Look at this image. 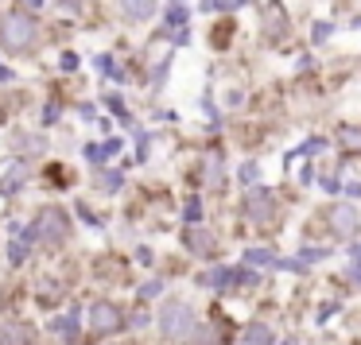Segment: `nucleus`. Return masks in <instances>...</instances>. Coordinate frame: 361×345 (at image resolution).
Here are the masks:
<instances>
[{
    "label": "nucleus",
    "instance_id": "obj_1",
    "mask_svg": "<svg viewBox=\"0 0 361 345\" xmlns=\"http://www.w3.org/2000/svg\"><path fill=\"white\" fill-rule=\"evenodd\" d=\"M159 330H164V337H171V341H183L187 334H195V310H190V303H183V299L164 303V310H159Z\"/></svg>",
    "mask_w": 361,
    "mask_h": 345
},
{
    "label": "nucleus",
    "instance_id": "obj_2",
    "mask_svg": "<svg viewBox=\"0 0 361 345\" xmlns=\"http://www.w3.org/2000/svg\"><path fill=\"white\" fill-rule=\"evenodd\" d=\"M35 35H39V27H35V20L27 16V12H12V16L0 24V39L12 51H27L35 43Z\"/></svg>",
    "mask_w": 361,
    "mask_h": 345
},
{
    "label": "nucleus",
    "instance_id": "obj_3",
    "mask_svg": "<svg viewBox=\"0 0 361 345\" xmlns=\"http://www.w3.org/2000/svg\"><path fill=\"white\" fill-rule=\"evenodd\" d=\"M35 229H39V237H43L47 244H63L66 237H71L74 221H71V213L59 210V206H43L39 218H35Z\"/></svg>",
    "mask_w": 361,
    "mask_h": 345
},
{
    "label": "nucleus",
    "instance_id": "obj_4",
    "mask_svg": "<svg viewBox=\"0 0 361 345\" xmlns=\"http://www.w3.org/2000/svg\"><path fill=\"white\" fill-rule=\"evenodd\" d=\"M245 218L252 225H272L276 221V194L268 187H249L245 194Z\"/></svg>",
    "mask_w": 361,
    "mask_h": 345
},
{
    "label": "nucleus",
    "instance_id": "obj_5",
    "mask_svg": "<svg viewBox=\"0 0 361 345\" xmlns=\"http://www.w3.org/2000/svg\"><path fill=\"white\" fill-rule=\"evenodd\" d=\"M326 225H330V233H334L338 241H353V237H357V229H361V218H357V210H353V206H330Z\"/></svg>",
    "mask_w": 361,
    "mask_h": 345
},
{
    "label": "nucleus",
    "instance_id": "obj_6",
    "mask_svg": "<svg viewBox=\"0 0 361 345\" xmlns=\"http://www.w3.org/2000/svg\"><path fill=\"white\" fill-rule=\"evenodd\" d=\"M90 326H94V334H121L125 314H121L117 303H94L90 306Z\"/></svg>",
    "mask_w": 361,
    "mask_h": 345
},
{
    "label": "nucleus",
    "instance_id": "obj_7",
    "mask_svg": "<svg viewBox=\"0 0 361 345\" xmlns=\"http://www.w3.org/2000/svg\"><path fill=\"white\" fill-rule=\"evenodd\" d=\"M198 283L202 287H233V283H257V272H245V268H214V272H202L198 275Z\"/></svg>",
    "mask_w": 361,
    "mask_h": 345
},
{
    "label": "nucleus",
    "instance_id": "obj_8",
    "mask_svg": "<svg viewBox=\"0 0 361 345\" xmlns=\"http://www.w3.org/2000/svg\"><path fill=\"white\" fill-rule=\"evenodd\" d=\"M183 244H187V252H195V256H214V252H218L214 233H210V229H202V225H187Z\"/></svg>",
    "mask_w": 361,
    "mask_h": 345
},
{
    "label": "nucleus",
    "instance_id": "obj_9",
    "mask_svg": "<svg viewBox=\"0 0 361 345\" xmlns=\"http://www.w3.org/2000/svg\"><path fill=\"white\" fill-rule=\"evenodd\" d=\"M35 241H39V229H35V225L16 229V244H8V260H12V264H24V256L32 252Z\"/></svg>",
    "mask_w": 361,
    "mask_h": 345
},
{
    "label": "nucleus",
    "instance_id": "obj_10",
    "mask_svg": "<svg viewBox=\"0 0 361 345\" xmlns=\"http://www.w3.org/2000/svg\"><path fill=\"white\" fill-rule=\"evenodd\" d=\"M121 8H125L128 20H136V24H140V20L156 16V0H121Z\"/></svg>",
    "mask_w": 361,
    "mask_h": 345
},
{
    "label": "nucleus",
    "instance_id": "obj_11",
    "mask_svg": "<svg viewBox=\"0 0 361 345\" xmlns=\"http://www.w3.org/2000/svg\"><path fill=\"white\" fill-rule=\"evenodd\" d=\"M0 345H27L24 322H0Z\"/></svg>",
    "mask_w": 361,
    "mask_h": 345
},
{
    "label": "nucleus",
    "instance_id": "obj_12",
    "mask_svg": "<svg viewBox=\"0 0 361 345\" xmlns=\"http://www.w3.org/2000/svg\"><path fill=\"white\" fill-rule=\"evenodd\" d=\"M245 264L249 268H280V256L272 249H249L245 252Z\"/></svg>",
    "mask_w": 361,
    "mask_h": 345
},
{
    "label": "nucleus",
    "instance_id": "obj_13",
    "mask_svg": "<svg viewBox=\"0 0 361 345\" xmlns=\"http://www.w3.org/2000/svg\"><path fill=\"white\" fill-rule=\"evenodd\" d=\"M51 330H55V334H63V341L66 345H74V341H78V337H74V334H78V314H66V318H55V322H51Z\"/></svg>",
    "mask_w": 361,
    "mask_h": 345
},
{
    "label": "nucleus",
    "instance_id": "obj_14",
    "mask_svg": "<svg viewBox=\"0 0 361 345\" xmlns=\"http://www.w3.org/2000/svg\"><path fill=\"white\" fill-rule=\"evenodd\" d=\"M121 151V140H105V144H90L86 156L94 159V163H105V159H113Z\"/></svg>",
    "mask_w": 361,
    "mask_h": 345
},
{
    "label": "nucleus",
    "instance_id": "obj_15",
    "mask_svg": "<svg viewBox=\"0 0 361 345\" xmlns=\"http://www.w3.org/2000/svg\"><path fill=\"white\" fill-rule=\"evenodd\" d=\"M24 182H27V167H24V163H16L8 175H4V182H0V194H12V190H20Z\"/></svg>",
    "mask_w": 361,
    "mask_h": 345
},
{
    "label": "nucleus",
    "instance_id": "obj_16",
    "mask_svg": "<svg viewBox=\"0 0 361 345\" xmlns=\"http://www.w3.org/2000/svg\"><path fill=\"white\" fill-rule=\"evenodd\" d=\"M245 345H276V334L264 322H257V326H249V334H245Z\"/></svg>",
    "mask_w": 361,
    "mask_h": 345
},
{
    "label": "nucleus",
    "instance_id": "obj_17",
    "mask_svg": "<svg viewBox=\"0 0 361 345\" xmlns=\"http://www.w3.org/2000/svg\"><path fill=\"white\" fill-rule=\"evenodd\" d=\"M221 341H226V337H221V326H214V322H210V326H198V334H195V341H190V345H221Z\"/></svg>",
    "mask_w": 361,
    "mask_h": 345
},
{
    "label": "nucleus",
    "instance_id": "obj_18",
    "mask_svg": "<svg viewBox=\"0 0 361 345\" xmlns=\"http://www.w3.org/2000/svg\"><path fill=\"white\" fill-rule=\"evenodd\" d=\"M221 182V156L214 151L210 159H206V187H218Z\"/></svg>",
    "mask_w": 361,
    "mask_h": 345
},
{
    "label": "nucleus",
    "instance_id": "obj_19",
    "mask_svg": "<svg viewBox=\"0 0 361 345\" xmlns=\"http://www.w3.org/2000/svg\"><path fill=\"white\" fill-rule=\"evenodd\" d=\"M121 187H125V179H121V171H105V175H102V190H109V194H117Z\"/></svg>",
    "mask_w": 361,
    "mask_h": 345
},
{
    "label": "nucleus",
    "instance_id": "obj_20",
    "mask_svg": "<svg viewBox=\"0 0 361 345\" xmlns=\"http://www.w3.org/2000/svg\"><path fill=\"white\" fill-rule=\"evenodd\" d=\"M237 175H241V182H245V187H252V182H257V175H260L257 159H249V163H241V171H237Z\"/></svg>",
    "mask_w": 361,
    "mask_h": 345
},
{
    "label": "nucleus",
    "instance_id": "obj_21",
    "mask_svg": "<svg viewBox=\"0 0 361 345\" xmlns=\"http://www.w3.org/2000/svg\"><path fill=\"white\" fill-rule=\"evenodd\" d=\"M183 218H187L190 225H195V221H202V202H198V198H187V210H183Z\"/></svg>",
    "mask_w": 361,
    "mask_h": 345
},
{
    "label": "nucleus",
    "instance_id": "obj_22",
    "mask_svg": "<svg viewBox=\"0 0 361 345\" xmlns=\"http://www.w3.org/2000/svg\"><path fill=\"white\" fill-rule=\"evenodd\" d=\"M342 144L353 151H361V128H342Z\"/></svg>",
    "mask_w": 361,
    "mask_h": 345
},
{
    "label": "nucleus",
    "instance_id": "obj_23",
    "mask_svg": "<svg viewBox=\"0 0 361 345\" xmlns=\"http://www.w3.org/2000/svg\"><path fill=\"white\" fill-rule=\"evenodd\" d=\"M159 287H164V283H159V280H152V283H144V287L136 291V295H140V299H152V295H159Z\"/></svg>",
    "mask_w": 361,
    "mask_h": 345
},
{
    "label": "nucleus",
    "instance_id": "obj_24",
    "mask_svg": "<svg viewBox=\"0 0 361 345\" xmlns=\"http://www.w3.org/2000/svg\"><path fill=\"white\" fill-rule=\"evenodd\" d=\"M105 105H109V109L117 113L121 120H125V125H128V120H133V117H128V113H125V105H121V97H109V101H105Z\"/></svg>",
    "mask_w": 361,
    "mask_h": 345
},
{
    "label": "nucleus",
    "instance_id": "obj_25",
    "mask_svg": "<svg viewBox=\"0 0 361 345\" xmlns=\"http://www.w3.org/2000/svg\"><path fill=\"white\" fill-rule=\"evenodd\" d=\"M326 256V249H303L299 252V260H303V264H311V260H322Z\"/></svg>",
    "mask_w": 361,
    "mask_h": 345
},
{
    "label": "nucleus",
    "instance_id": "obj_26",
    "mask_svg": "<svg viewBox=\"0 0 361 345\" xmlns=\"http://www.w3.org/2000/svg\"><path fill=\"white\" fill-rule=\"evenodd\" d=\"M330 32H334V27H330V24H319V27H314V43L330 39Z\"/></svg>",
    "mask_w": 361,
    "mask_h": 345
},
{
    "label": "nucleus",
    "instance_id": "obj_27",
    "mask_svg": "<svg viewBox=\"0 0 361 345\" xmlns=\"http://www.w3.org/2000/svg\"><path fill=\"white\" fill-rule=\"evenodd\" d=\"M183 20H187V12H183V8H171V24L183 27Z\"/></svg>",
    "mask_w": 361,
    "mask_h": 345
},
{
    "label": "nucleus",
    "instance_id": "obj_28",
    "mask_svg": "<svg viewBox=\"0 0 361 345\" xmlns=\"http://www.w3.org/2000/svg\"><path fill=\"white\" fill-rule=\"evenodd\" d=\"M4 82H12V70H8V66H0V86H4Z\"/></svg>",
    "mask_w": 361,
    "mask_h": 345
},
{
    "label": "nucleus",
    "instance_id": "obj_29",
    "mask_svg": "<svg viewBox=\"0 0 361 345\" xmlns=\"http://www.w3.org/2000/svg\"><path fill=\"white\" fill-rule=\"evenodd\" d=\"M27 4H32V8H35V4H43V0H27Z\"/></svg>",
    "mask_w": 361,
    "mask_h": 345
},
{
    "label": "nucleus",
    "instance_id": "obj_30",
    "mask_svg": "<svg viewBox=\"0 0 361 345\" xmlns=\"http://www.w3.org/2000/svg\"><path fill=\"white\" fill-rule=\"evenodd\" d=\"M63 4H78V0H63Z\"/></svg>",
    "mask_w": 361,
    "mask_h": 345
},
{
    "label": "nucleus",
    "instance_id": "obj_31",
    "mask_svg": "<svg viewBox=\"0 0 361 345\" xmlns=\"http://www.w3.org/2000/svg\"><path fill=\"white\" fill-rule=\"evenodd\" d=\"M27 345H32V341H27Z\"/></svg>",
    "mask_w": 361,
    "mask_h": 345
},
{
    "label": "nucleus",
    "instance_id": "obj_32",
    "mask_svg": "<svg viewBox=\"0 0 361 345\" xmlns=\"http://www.w3.org/2000/svg\"><path fill=\"white\" fill-rule=\"evenodd\" d=\"M288 345H291V341H288Z\"/></svg>",
    "mask_w": 361,
    "mask_h": 345
}]
</instances>
